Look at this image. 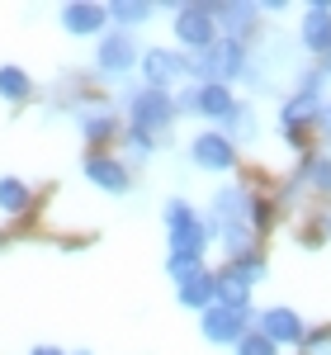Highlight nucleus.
<instances>
[{
    "label": "nucleus",
    "instance_id": "17",
    "mask_svg": "<svg viewBox=\"0 0 331 355\" xmlns=\"http://www.w3.org/2000/svg\"><path fill=\"white\" fill-rule=\"evenodd\" d=\"M208 15H213V24H232V33H242L256 19V5H208Z\"/></svg>",
    "mask_w": 331,
    "mask_h": 355
},
{
    "label": "nucleus",
    "instance_id": "25",
    "mask_svg": "<svg viewBox=\"0 0 331 355\" xmlns=\"http://www.w3.org/2000/svg\"><path fill=\"white\" fill-rule=\"evenodd\" d=\"M312 180H317V190H331V162H317V166H312Z\"/></svg>",
    "mask_w": 331,
    "mask_h": 355
},
{
    "label": "nucleus",
    "instance_id": "1",
    "mask_svg": "<svg viewBox=\"0 0 331 355\" xmlns=\"http://www.w3.org/2000/svg\"><path fill=\"white\" fill-rule=\"evenodd\" d=\"M256 218H260V209H256L251 190H242V185H227V190L213 194V237H218L227 251H242V246L251 242Z\"/></svg>",
    "mask_w": 331,
    "mask_h": 355
},
{
    "label": "nucleus",
    "instance_id": "26",
    "mask_svg": "<svg viewBox=\"0 0 331 355\" xmlns=\"http://www.w3.org/2000/svg\"><path fill=\"white\" fill-rule=\"evenodd\" d=\"M133 152H142V157L152 152V137H147V133H138V128H133Z\"/></svg>",
    "mask_w": 331,
    "mask_h": 355
},
{
    "label": "nucleus",
    "instance_id": "28",
    "mask_svg": "<svg viewBox=\"0 0 331 355\" xmlns=\"http://www.w3.org/2000/svg\"><path fill=\"white\" fill-rule=\"evenodd\" d=\"M28 355H62V351H53V346H38V351H28Z\"/></svg>",
    "mask_w": 331,
    "mask_h": 355
},
{
    "label": "nucleus",
    "instance_id": "9",
    "mask_svg": "<svg viewBox=\"0 0 331 355\" xmlns=\"http://www.w3.org/2000/svg\"><path fill=\"white\" fill-rule=\"evenodd\" d=\"M213 299L218 308H232V313H247V299H251V279L242 266H232V270H222L213 279Z\"/></svg>",
    "mask_w": 331,
    "mask_h": 355
},
{
    "label": "nucleus",
    "instance_id": "15",
    "mask_svg": "<svg viewBox=\"0 0 331 355\" xmlns=\"http://www.w3.org/2000/svg\"><path fill=\"white\" fill-rule=\"evenodd\" d=\"M232 110H237V105H232L227 85H204V90H194V114H208V119H227Z\"/></svg>",
    "mask_w": 331,
    "mask_h": 355
},
{
    "label": "nucleus",
    "instance_id": "24",
    "mask_svg": "<svg viewBox=\"0 0 331 355\" xmlns=\"http://www.w3.org/2000/svg\"><path fill=\"white\" fill-rule=\"evenodd\" d=\"M237 351H242V355H275V346H270V341H265V336H260V331H247V336H242V346H237Z\"/></svg>",
    "mask_w": 331,
    "mask_h": 355
},
{
    "label": "nucleus",
    "instance_id": "27",
    "mask_svg": "<svg viewBox=\"0 0 331 355\" xmlns=\"http://www.w3.org/2000/svg\"><path fill=\"white\" fill-rule=\"evenodd\" d=\"M317 119H322V128L331 133V105H322V110H317Z\"/></svg>",
    "mask_w": 331,
    "mask_h": 355
},
{
    "label": "nucleus",
    "instance_id": "20",
    "mask_svg": "<svg viewBox=\"0 0 331 355\" xmlns=\"http://www.w3.org/2000/svg\"><path fill=\"white\" fill-rule=\"evenodd\" d=\"M0 95L5 100H24L28 95V76L19 67H0Z\"/></svg>",
    "mask_w": 331,
    "mask_h": 355
},
{
    "label": "nucleus",
    "instance_id": "12",
    "mask_svg": "<svg viewBox=\"0 0 331 355\" xmlns=\"http://www.w3.org/2000/svg\"><path fill=\"white\" fill-rule=\"evenodd\" d=\"M303 48H312V53H331V5H327V0L307 5V19H303Z\"/></svg>",
    "mask_w": 331,
    "mask_h": 355
},
{
    "label": "nucleus",
    "instance_id": "14",
    "mask_svg": "<svg viewBox=\"0 0 331 355\" xmlns=\"http://www.w3.org/2000/svg\"><path fill=\"white\" fill-rule=\"evenodd\" d=\"M85 175H90L100 190H109V194H123V190H128V175H123V166L109 162V157H90V162H85Z\"/></svg>",
    "mask_w": 331,
    "mask_h": 355
},
{
    "label": "nucleus",
    "instance_id": "13",
    "mask_svg": "<svg viewBox=\"0 0 331 355\" xmlns=\"http://www.w3.org/2000/svg\"><path fill=\"white\" fill-rule=\"evenodd\" d=\"M105 19H109V10H105V5H66V10H62V28H66V33H76V38L100 33Z\"/></svg>",
    "mask_w": 331,
    "mask_h": 355
},
{
    "label": "nucleus",
    "instance_id": "7",
    "mask_svg": "<svg viewBox=\"0 0 331 355\" xmlns=\"http://www.w3.org/2000/svg\"><path fill=\"white\" fill-rule=\"evenodd\" d=\"M170 114H175V105L166 100L161 90H138V95H133V123H138V133L166 128V123H170Z\"/></svg>",
    "mask_w": 331,
    "mask_h": 355
},
{
    "label": "nucleus",
    "instance_id": "18",
    "mask_svg": "<svg viewBox=\"0 0 331 355\" xmlns=\"http://www.w3.org/2000/svg\"><path fill=\"white\" fill-rule=\"evenodd\" d=\"M180 303H185V308H208V303H213V279H208V275L185 279V284H180Z\"/></svg>",
    "mask_w": 331,
    "mask_h": 355
},
{
    "label": "nucleus",
    "instance_id": "5",
    "mask_svg": "<svg viewBox=\"0 0 331 355\" xmlns=\"http://www.w3.org/2000/svg\"><path fill=\"white\" fill-rule=\"evenodd\" d=\"M260 336H265L270 346H298V341H307V327H303V318H298L294 308H270V313L260 318Z\"/></svg>",
    "mask_w": 331,
    "mask_h": 355
},
{
    "label": "nucleus",
    "instance_id": "22",
    "mask_svg": "<svg viewBox=\"0 0 331 355\" xmlns=\"http://www.w3.org/2000/svg\"><path fill=\"white\" fill-rule=\"evenodd\" d=\"M166 270L175 275L180 284H185V279H194V275H204V270H199V256H185V251H170V266H166Z\"/></svg>",
    "mask_w": 331,
    "mask_h": 355
},
{
    "label": "nucleus",
    "instance_id": "4",
    "mask_svg": "<svg viewBox=\"0 0 331 355\" xmlns=\"http://www.w3.org/2000/svg\"><path fill=\"white\" fill-rule=\"evenodd\" d=\"M175 33H180V43H190L194 53H204L218 38V24L208 15V5H185V10H175Z\"/></svg>",
    "mask_w": 331,
    "mask_h": 355
},
{
    "label": "nucleus",
    "instance_id": "16",
    "mask_svg": "<svg viewBox=\"0 0 331 355\" xmlns=\"http://www.w3.org/2000/svg\"><path fill=\"white\" fill-rule=\"evenodd\" d=\"M317 110H322V100H317V90H303V95H294V100L284 105V128L294 133L298 123H307V119H317Z\"/></svg>",
    "mask_w": 331,
    "mask_h": 355
},
{
    "label": "nucleus",
    "instance_id": "11",
    "mask_svg": "<svg viewBox=\"0 0 331 355\" xmlns=\"http://www.w3.org/2000/svg\"><path fill=\"white\" fill-rule=\"evenodd\" d=\"M204 336H208V341H242V336H247V313L204 308Z\"/></svg>",
    "mask_w": 331,
    "mask_h": 355
},
{
    "label": "nucleus",
    "instance_id": "23",
    "mask_svg": "<svg viewBox=\"0 0 331 355\" xmlns=\"http://www.w3.org/2000/svg\"><path fill=\"white\" fill-rule=\"evenodd\" d=\"M85 133H90V137H109L114 133V114L109 110H105V114L90 110V114H85Z\"/></svg>",
    "mask_w": 331,
    "mask_h": 355
},
{
    "label": "nucleus",
    "instance_id": "8",
    "mask_svg": "<svg viewBox=\"0 0 331 355\" xmlns=\"http://www.w3.org/2000/svg\"><path fill=\"white\" fill-rule=\"evenodd\" d=\"M190 71V62L180 53H166V48H152V53L142 57V76H147V90H161L166 81H175V76H185Z\"/></svg>",
    "mask_w": 331,
    "mask_h": 355
},
{
    "label": "nucleus",
    "instance_id": "10",
    "mask_svg": "<svg viewBox=\"0 0 331 355\" xmlns=\"http://www.w3.org/2000/svg\"><path fill=\"white\" fill-rule=\"evenodd\" d=\"M232 162H237V152H232V137H222V133L194 137V166H204V171H227Z\"/></svg>",
    "mask_w": 331,
    "mask_h": 355
},
{
    "label": "nucleus",
    "instance_id": "2",
    "mask_svg": "<svg viewBox=\"0 0 331 355\" xmlns=\"http://www.w3.org/2000/svg\"><path fill=\"white\" fill-rule=\"evenodd\" d=\"M194 76H208V85H222L232 81V76H242L247 71V48H242V38H213L204 53L190 62Z\"/></svg>",
    "mask_w": 331,
    "mask_h": 355
},
{
    "label": "nucleus",
    "instance_id": "3",
    "mask_svg": "<svg viewBox=\"0 0 331 355\" xmlns=\"http://www.w3.org/2000/svg\"><path fill=\"white\" fill-rule=\"evenodd\" d=\"M166 227H170V251H185V256H199L204 251V227H199L190 204L170 199L166 204Z\"/></svg>",
    "mask_w": 331,
    "mask_h": 355
},
{
    "label": "nucleus",
    "instance_id": "6",
    "mask_svg": "<svg viewBox=\"0 0 331 355\" xmlns=\"http://www.w3.org/2000/svg\"><path fill=\"white\" fill-rule=\"evenodd\" d=\"M100 71L105 76H128L133 67H138V43L128 38V33H105V43H100Z\"/></svg>",
    "mask_w": 331,
    "mask_h": 355
},
{
    "label": "nucleus",
    "instance_id": "19",
    "mask_svg": "<svg viewBox=\"0 0 331 355\" xmlns=\"http://www.w3.org/2000/svg\"><path fill=\"white\" fill-rule=\"evenodd\" d=\"M0 209H5V214H24L28 209V185H19V180H0Z\"/></svg>",
    "mask_w": 331,
    "mask_h": 355
},
{
    "label": "nucleus",
    "instance_id": "21",
    "mask_svg": "<svg viewBox=\"0 0 331 355\" xmlns=\"http://www.w3.org/2000/svg\"><path fill=\"white\" fill-rule=\"evenodd\" d=\"M114 19H123V24H147L152 19V5H138V0H123V5H109Z\"/></svg>",
    "mask_w": 331,
    "mask_h": 355
}]
</instances>
